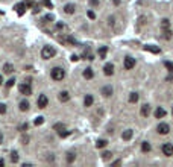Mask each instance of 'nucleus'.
Returning <instances> with one entry per match:
<instances>
[{
	"mask_svg": "<svg viewBox=\"0 0 173 167\" xmlns=\"http://www.w3.org/2000/svg\"><path fill=\"white\" fill-rule=\"evenodd\" d=\"M106 144H108V141H106V140H99V141L96 143V146H97V147H105Z\"/></svg>",
	"mask_w": 173,
	"mask_h": 167,
	"instance_id": "obj_24",
	"label": "nucleus"
},
{
	"mask_svg": "<svg viewBox=\"0 0 173 167\" xmlns=\"http://www.w3.org/2000/svg\"><path fill=\"white\" fill-rule=\"evenodd\" d=\"M29 110V102L28 100H21L20 102V111H28Z\"/></svg>",
	"mask_w": 173,
	"mask_h": 167,
	"instance_id": "obj_19",
	"label": "nucleus"
},
{
	"mask_svg": "<svg viewBox=\"0 0 173 167\" xmlns=\"http://www.w3.org/2000/svg\"><path fill=\"white\" fill-rule=\"evenodd\" d=\"M102 94H103L105 97H109V96L112 94V87H109V85L103 87V88H102Z\"/></svg>",
	"mask_w": 173,
	"mask_h": 167,
	"instance_id": "obj_14",
	"label": "nucleus"
},
{
	"mask_svg": "<svg viewBox=\"0 0 173 167\" xmlns=\"http://www.w3.org/2000/svg\"><path fill=\"white\" fill-rule=\"evenodd\" d=\"M18 90H20V93H21V94H24V96H30V94H32V87H30V84H29V82L21 84L20 87H18Z\"/></svg>",
	"mask_w": 173,
	"mask_h": 167,
	"instance_id": "obj_3",
	"label": "nucleus"
},
{
	"mask_svg": "<svg viewBox=\"0 0 173 167\" xmlns=\"http://www.w3.org/2000/svg\"><path fill=\"white\" fill-rule=\"evenodd\" d=\"M56 55V50L53 49L52 46H44L43 47V50H41V56L44 58V59H50Z\"/></svg>",
	"mask_w": 173,
	"mask_h": 167,
	"instance_id": "obj_1",
	"label": "nucleus"
},
{
	"mask_svg": "<svg viewBox=\"0 0 173 167\" xmlns=\"http://www.w3.org/2000/svg\"><path fill=\"white\" fill-rule=\"evenodd\" d=\"M74 158H76V155H74L73 152H70V153L67 155V161H68V163H73Z\"/></svg>",
	"mask_w": 173,
	"mask_h": 167,
	"instance_id": "obj_27",
	"label": "nucleus"
},
{
	"mask_svg": "<svg viewBox=\"0 0 173 167\" xmlns=\"http://www.w3.org/2000/svg\"><path fill=\"white\" fill-rule=\"evenodd\" d=\"M32 5H34V0H28L26 2V6H32Z\"/></svg>",
	"mask_w": 173,
	"mask_h": 167,
	"instance_id": "obj_35",
	"label": "nucleus"
},
{
	"mask_svg": "<svg viewBox=\"0 0 173 167\" xmlns=\"http://www.w3.org/2000/svg\"><path fill=\"white\" fill-rule=\"evenodd\" d=\"M129 102H131V103H137L138 102V93H131L129 94Z\"/></svg>",
	"mask_w": 173,
	"mask_h": 167,
	"instance_id": "obj_21",
	"label": "nucleus"
},
{
	"mask_svg": "<svg viewBox=\"0 0 173 167\" xmlns=\"http://www.w3.org/2000/svg\"><path fill=\"white\" fill-rule=\"evenodd\" d=\"M163 37H164L166 40H170V38H172V30H169V29H164V35H163Z\"/></svg>",
	"mask_w": 173,
	"mask_h": 167,
	"instance_id": "obj_25",
	"label": "nucleus"
},
{
	"mask_svg": "<svg viewBox=\"0 0 173 167\" xmlns=\"http://www.w3.org/2000/svg\"><path fill=\"white\" fill-rule=\"evenodd\" d=\"M111 157H112L111 152H105V153H103V160H109Z\"/></svg>",
	"mask_w": 173,
	"mask_h": 167,
	"instance_id": "obj_33",
	"label": "nucleus"
},
{
	"mask_svg": "<svg viewBox=\"0 0 173 167\" xmlns=\"http://www.w3.org/2000/svg\"><path fill=\"white\" fill-rule=\"evenodd\" d=\"M3 84V78H2V74H0V85Z\"/></svg>",
	"mask_w": 173,
	"mask_h": 167,
	"instance_id": "obj_38",
	"label": "nucleus"
},
{
	"mask_svg": "<svg viewBox=\"0 0 173 167\" xmlns=\"http://www.w3.org/2000/svg\"><path fill=\"white\" fill-rule=\"evenodd\" d=\"M161 26H163V29H169V26H170V21L167 20V18H164V20H163V23H161Z\"/></svg>",
	"mask_w": 173,
	"mask_h": 167,
	"instance_id": "obj_28",
	"label": "nucleus"
},
{
	"mask_svg": "<svg viewBox=\"0 0 173 167\" xmlns=\"http://www.w3.org/2000/svg\"><path fill=\"white\" fill-rule=\"evenodd\" d=\"M144 49H146V50H150V52H153V53H159V49H158V47H153V46H146Z\"/></svg>",
	"mask_w": 173,
	"mask_h": 167,
	"instance_id": "obj_23",
	"label": "nucleus"
},
{
	"mask_svg": "<svg viewBox=\"0 0 173 167\" xmlns=\"http://www.w3.org/2000/svg\"><path fill=\"white\" fill-rule=\"evenodd\" d=\"M90 3L93 5V6H96V5H99V0H90Z\"/></svg>",
	"mask_w": 173,
	"mask_h": 167,
	"instance_id": "obj_34",
	"label": "nucleus"
},
{
	"mask_svg": "<svg viewBox=\"0 0 173 167\" xmlns=\"http://www.w3.org/2000/svg\"><path fill=\"white\" fill-rule=\"evenodd\" d=\"M164 116H166V110L161 108V106H158V108L155 110V117L156 118H163Z\"/></svg>",
	"mask_w": 173,
	"mask_h": 167,
	"instance_id": "obj_13",
	"label": "nucleus"
},
{
	"mask_svg": "<svg viewBox=\"0 0 173 167\" xmlns=\"http://www.w3.org/2000/svg\"><path fill=\"white\" fill-rule=\"evenodd\" d=\"M93 102H94V99H93V96H91V94H86L85 96V99H84L85 106H91V105H93Z\"/></svg>",
	"mask_w": 173,
	"mask_h": 167,
	"instance_id": "obj_16",
	"label": "nucleus"
},
{
	"mask_svg": "<svg viewBox=\"0 0 173 167\" xmlns=\"http://www.w3.org/2000/svg\"><path fill=\"white\" fill-rule=\"evenodd\" d=\"M123 67H125V70H132L135 67V59L131 58V56H126L125 62H123Z\"/></svg>",
	"mask_w": 173,
	"mask_h": 167,
	"instance_id": "obj_6",
	"label": "nucleus"
},
{
	"mask_svg": "<svg viewBox=\"0 0 173 167\" xmlns=\"http://www.w3.org/2000/svg\"><path fill=\"white\" fill-rule=\"evenodd\" d=\"M150 149H152V146H150L149 141H143L141 143V150H143V152H150Z\"/></svg>",
	"mask_w": 173,
	"mask_h": 167,
	"instance_id": "obj_18",
	"label": "nucleus"
},
{
	"mask_svg": "<svg viewBox=\"0 0 173 167\" xmlns=\"http://www.w3.org/2000/svg\"><path fill=\"white\" fill-rule=\"evenodd\" d=\"M43 123H44V118H43V117L35 118V125H36V126H38V125H43Z\"/></svg>",
	"mask_w": 173,
	"mask_h": 167,
	"instance_id": "obj_29",
	"label": "nucleus"
},
{
	"mask_svg": "<svg viewBox=\"0 0 173 167\" xmlns=\"http://www.w3.org/2000/svg\"><path fill=\"white\" fill-rule=\"evenodd\" d=\"M103 73L106 74V76H112V74H114V66H112V64H105Z\"/></svg>",
	"mask_w": 173,
	"mask_h": 167,
	"instance_id": "obj_9",
	"label": "nucleus"
},
{
	"mask_svg": "<svg viewBox=\"0 0 173 167\" xmlns=\"http://www.w3.org/2000/svg\"><path fill=\"white\" fill-rule=\"evenodd\" d=\"M164 66H166L167 68H169V72H173V64H172V62L166 61V62H164Z\"/></svg>",
	"mask_w": 173,
	"mask_h": 167,
	"instance_id": "obj_30",
	"label": "nucleus"
},
{
	"mask_svg": "<svg viewBox=\"0 0 173 167\" xmlns=\"http://www.w3.org/2000/svg\"><path fill=\"white\" fill-rule=\"evenodd\" d=\"M156 129H158V132L161 134V135H167V134L170 132V126L167 125V123H159Z\"/></svg>",
	"mask_w": 173,
	"mask_h": 167,
	"instance_id": "obj_7",
	"label": "nucleus"
},
{
	"mask_svg": "<svg viewBox=\"0 0 173 167\" xmlns=\"http://www.w3.org/2000/svg\"><path fill=\"white\" fill-rule=\"evenodd\" d=\"M132 129H126V131H123V134H122V138L125 140V141H128V140H131L132 138Z\"/></svg>",
	"mask_w": 173,
	"mask_h": 167,
	"instance_id": "obj_12",
	"label": "nucleus"
},
{
	"mask_svg": "<svg viewBox=\"0 0 173 167\" xmlns=\"http://www.w3.org/2000/svg\"><path fill=\"white\" fill-rule=\"evenodd\" d=\"M3 164H5V161H3V160H0V166H3Z\"/></svg>",
	"mask_w": 173,
	"mask_h": 167,
	"instance_id": "obj_40",
	"label": "nucleus"
},
{
	"mask_svg": "<svg viewBox=\"0 0 173 167\" xmlns=\"http://www.w3.org/2000/svg\"><path fill=\"white\" fill-rule=\"evenodd\" d=\"M59 100H61V102H68L70 100V94L67 93V91H61V93H59Z\"/></svg>",
	"mask_w": 173,
	"mask_h": 167,
	"instance_id": "obj_15",
	"label": "nucleus"
},
{
	"mask_svg": "<svg viewBox=\"0 0 173 167\" xmlns=\"http://www.w3.org/2000/svg\"><path fill=\"white\" fill-rule=\"evenodd\" d=\"M44 3H46V6H47V8H52V3L49 2V0H44Z\"/></svg>",
	"mask_w": 173,
	"mask_h": 167,
	"instance_id": "obj_37",
	"label": "nucleus"
},
{
	"mask_svg": "<svg viewBox=\"0 0 173 167\" xmlns=\"http://www.w3.org/2000/svg\"><path fill=\"white\" fill-rule=\"evenodd\" d=\"M49 103V99H47V96L46 94H40L38 96V100H36V105H38V108H46Z\"/></svg>",
	"mask_w": 173,
	"mask_h": 167,
	"instance_id": "obj_4",
	"label": "nucleus"
},
{
	"mask_svg": "<svg viewBox=\"0 0 173 167\" xmlns=\"http://www.w3.org/2000/svg\"><path fill=\"white\" fill-rule=\"evenodd\" d=\"M5 112H6V105L0 103V114H5Z\"/></svg>",
	"mask_w": 173,
	"mask_h": 167,
	"instance_id": "obj_32",
	"label": "nucleus"
},
{
	"mask_svg": "<svg viewBox=\"0 0 173 167\" xmlns=\"http://www.w3.org/2000/svg\"><path fill=\"white\" fill-rule=\"evenodd\" d=\"M172 116H173V110H172Z\"/></svg>",
	"mask_w": 173,
	"mask_h": 167,
	"instance_id": "obj_41",
	"label": "nucleus"
},
{
	"mask_svg": "<svg viewBox=\"0 0 173 167\" xmlns=\"http://www.w3.org/2000/svg\"><path fill=\"white\" fill-rule=\"evenodd\" d=\"M161 150H163V153L166 155V157H172V155H173V144L172 143H166V144H163Z\"/></svg>",
	"mask_w": 173,
	"mask_h": 167,
	"instance_id": "obj_5",
	"label": "nucleus"
},
{
	"mask_svg": "<svg viewBox=\"0 0 173 167\" xmlns=\"http://www.w3.org/2000/svg\"><path fill=\"white\" fill-rule=\"evenodd\" d=\"M3 70H5V73H6V74H11L14 72V66H12V64H5Z\"/></svg>",
	"mask_w": 173,
	"mask_h": 167,
	"instance_id": "obj_20",
	"label": "nucleus"
},
{
	"mask_svg": "<svg viewBox=\"0 0 173 167\" xmlns=\"http://www.w3.org/2000/svg\"><path fill=\"white\" fill-rule=\"evenodd\" d=\"M150 111H152V108H150V105H143L141 106V110H140V112H141V116L143 117H149L150 116Z\"/></svg>",
	"mask_w": 173,
	"mask_h": 167,
	"instance_id": "obj_10",
	"label": "nucleus"
},
{
	"mask_svg": "<svg viewBox=\"0 0 173 167\" xmlns=\"http://www.w3.org/2000/svg\"><path fill=\"white\" fill-rule=\"evenodd\" d=\"M14 9L17 11V14H18V15H23V14H24V11L28 9V6H26V3H17V5L14 6Z\"/></svg>",
	"mask_w": 173,
	"mask_h": 167,
	"instance_id": "obj_8",
	"label": "nucleus"
},
{
	"mask_svg": "<svg viewBox=\"0 0 173 167\" xmlns=\"http://www.w3.org/2000/svg\"><path fill=\"white\" fill-rule=\"evenodd\" d=\"M88 17L90 18H94V12H93V11H88Z\"/></svg>",
	"mask_w": 173,
	"mask_h": 167,
	"instance_id": "obj_36",
	"label": "nucleus"
},
{
	"mask_svg": "<svg viewBox=\"0 0 173 167\" xmlns=\"http://www.w3.org/2000/svg\"><path fill=\"white\" fill-rule=\"evenodd\" d=\"M11 161H12V163H17V161H18V153L17 152L11 153Z\"/></svg>",
	"mask_w": 173,
	"mask_h": 167,
	"instance_id": "obj_26",
	"label": "nucleus"
},
{
	"mask_svg": "<svg viewBox=\"0 0 173 167\" xmlns=\"http://www.w3.org/2000/svg\"><path fill=\"white\" fill-rule=\"evenodd\" d=\"M14 84H15V79H12V78H11V79L8 80V82H6V87H8V88H11Z\"/></svg>",
	"mask_w": 173,
	"mask_h": 167,
	"instance_id": "obj_31",
	"label": "nucleus"
},
{
	"mask_svg": "<svg viewBox=\"0 0 173 167\" xmlns=\"http://www.w3.org/2000/svg\"><path fill=\"white\" fill-rule=\"evenodd\" d=\"M52 79H55V80H62L64 78H66V72H64V68L61 67H55V68H52Z\"/></svg>",
	"mask_w": 173,
	"mask_h": 167,
	"instance_id": "obj_2",
	"label": "nucleus"
},
{
	"mask_svg": "<svg viewBox=\"0 0 173 167\" xmlns=\"http://www.w3.org/2000/svg\"><path fill=\"white\" fill-rule=\"evenodd\" d=\"M93 76H94V73H93V70H91V68H85L84 70V78L85 79H93Z\"/></svg>",
	"mask_w": 173,
	"mask_h": 167,
	"instance_id": "obj_17",
	"label": "nucleus"
},
{
	"mask_svg": "<svg viewBox=\"0 0 173 167\" xmlns=\"http://www.w3.org/2000/svg\"><path fill=\"white\" fill-rule=\"evenodd\" d=\"M106 52H108V49H106V47H100V49H99V58H102V59H103V58L106 56Z\"/></svg>",
	"mask_w": 173,
	"mask_h": 167,
	"instance_id": "obj_22",
	"label": "nucleus"
},
{
	"mask_svg": "<svg viewBox=\"0 0 173 167\" xmlns=\"http://www.w3.org/2000/svg\"><path fill=\"white\" fill-rule=\"evenodd\" d=\"M2 141H3V135L0 134V143H2Z\"/></svg>",
	"mask_w": 173,
	"mask_h": 167,
	"instance_id": "obj_39",
	"label": "nucleus"
},
{
	"mask_svg": "<svg viewBox=\"0 0 173 167\" xmlns=\"http://www.w3.org/2000/svg\"><path fill=\"white\" fill-rule=\"evenodd\" d=\"M74 11H76V6H74L73 3H67L66 6H64V12H66V14H68V15L74 14Z\"/></svg>",
	"mask_w": 173,
	"mask_h": 167,
	"instance_id": "obj_11",
	"label": "nucleus"
}]
</instances>
